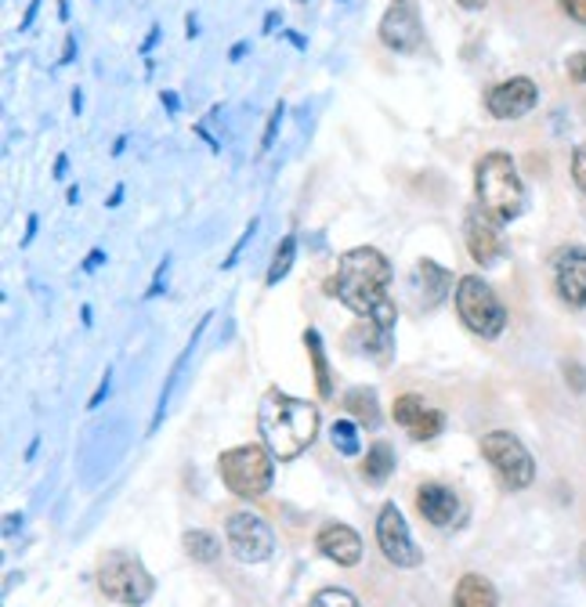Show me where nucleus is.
<instances>
[{"mask_svg":"<svg viewBox=\"0 0 586 607\" xmlns=\"http://www.w3.org/2000/svg\"><path fill=\"white\" fill-rule=\"evenodd\" d=\"M388 285H391V260L377 246H355L341 257L330 290L359 318H373L380 329L391 332L398 307L391 304Z\"/></svg>","mask_w":586,"mask_h":607,"instance_id":"1","label":"nucleus"},{"mask_svg":"<svg viewBox=\"0 0 586 607\" xmlns=\"http://www.w3.org/2000/svg\"><path fill=\"white\" fill-rule=\"evenodd\" d=\"M257 427L276 459H297L319 437V409L312 401L290 398L279 387H268L257 405Z\"/></svg>","mask_w":586,"mask_h":607,"instance_id":"2","label":"nucleus"},{"mask_svg":"<svg viewBox=\"0 0 586 607\" xmlns=\"http://www.w3.org/2000/svg\"><path fill=\"white\" fill-rule=\"evenodd\" d=\"M474 196H478V210H482L489 221L511 224L521 218L525 182L511 152H485V156L474 163Z\"/></svg>","mask_w":586,"mask_h":607,"instance_id":"3","label":"nucleus"},{"mask_svg":"<svg viewBox=\"0 0 586 607\" xmlns=\"http://www.w3.org/2000/svg\"><path fill=\"white\" fill-rule=\"evenodd\" d=\"M272 459L276 456L268 452V445H236V448L221 452L218 474L232 495L257 499L272 488V474H276Z\"/></svg>","mask_w":586,"mask_h":607,"instance_id":"4","label":"nucleus"},{"mask_svg":"<svg viewBox=\"0 0 586 607\" xmlns=\"http://www.w3.org/2000/svg\"><path fill=\"white\" fill-rule=\"evenodd\" d=\"M456 315L460 323L485 340H496L507 329V307L492 293V285L482 276H464L456 282Z\"/></svg>","mask_w":586,"mask_h":607,"instance_id":"5","label":"nucleus"},{"mask_svg":"<svg viewBox=\"0 0 586 607\" xmlns=\"http://www.w3.org/2000/svg\"><path fill=\"white\" fill-rule=\"evenodd\" d=\"M98 590L116 604L142 607L156 593V579L131 553H109L98 568Z\"/></svg>","mask_w":586,"mask_h":607,"instance_id":"6","label":"nucleus"},{"mask_svg":"<svg viewBox=\"0 0 586 607\" xmlns=\"http://www.w3.org/2000/svg\"><path fill=\"white\" fill-rule=\"evenodd\" d=\"M482 456L492 463V470L500 474L511 492H521L536 481V459L511 431H489L482 437Z\"/></svg>","mask_w":586,"mask_h":607,"instance_id":"7","label":"nucleus"},{"mask_svg":"<svg viewBox=\"0 0 586 607\" xmlns=\"http://www.w3.org/2000/svg\"><path fill=\"white\" fill-rule=\"evenodd\" d=\"M380 44L395 55H417L424 47V19H420L417 0H391L380 19Z\"/></svg>","mask_w":586,"mask_h":607,"instance_id":"8","label":"nucleus"},{"mask_svg":"<svg viewBox=\"0 0 586 607\" xmlns=\"http://www.w3.org/2000/svg\"><path fill=\"white\" fill-rule=\"evenodd\" d=\"M377 546H380L384 561L395 568H420V561H424L420 546L413 542V535H409L402 510L395 503H384L377 514Z\"/></svg>","mask_w":586,"mask_h":607,"instance_id":"9","label":"nucleus"},{"mask_svg":"<svg viewBox=\"0 0 586 607\" xmlns=\"http://www.w3.org/2000/svg\"><path fill=\"white\" fill-rule=\"evenodd\" d=\"M225 535H228L232 553H236L243 564H261L276 550L272 528H268L257 514H250V510H239V514H232L228 525H225Z\"/></svg>","mask_w":586,"mask_h":607,"instance_id":"10","label":"nucleus"},{"mask_svg":"<svg viewBox=\"0 0 586 607\" xmlns=\"http://www.w3.org/2000/svg\"><path fill=\"white\" fill-rule=\"evenodd\" d=\"M536 102H539V87L529 77H511L485 94V109L496 120H521L525 113L536 109Z\"/></svg>","mask_w":586,"mask_h":607,"instance_id":"11","label":"nucleus"},{"mask_svg":"<svg viewBox=\"0 0 586 607\" xmlns=\"http://www.w3.org/2000/svg\"><path fill=\"white\" fill-rule=\"evenodd\" d=\"M554 285L569 307H586V246H561L554 254Z\"/></svg>","mask_w":586,"mask_h":607,"instance_id":"12","label":"nucleus"},{"mask_svg":"<svg viewBox=\"0 0 586 607\" xmlns=\"http://www.w3.org/2000/svg\"><path fill=\"white\" fill-rule=\"evenodd\" d=\"M500 224L489 221L482 210H467V221H464V240H467V254L474 257V265L492 268L496 260L503 257V240H500Z\"/></svg>","mask_w":586,"mask_h":607,"instance_id":"13","label":"nucleus"},{"mask_svg":"<svg viewBox=\"0 0 586 607\" xmlns=\"http://www.w3.org/2000/svg\"><path fill=\"white\" fill-rule=\"evenodd\" d=\"M409 290H413L420 307H438L453 290V271L442 268L438 260H417L413 276H409Z\"/></svg>","mask_w":586,"mask_h":607,"instance_id":"14","label":"nucleus"},{"mask_svg":"<svg viewBox=\"0 0 586 607\" xmlns=\"http://www.w3.org/2000/svg\"><path fill=\"white\" fill-rule=\"evenodd\" d=\"M319 553L337 568L362 564V535L351 525H326L319 532Z\"/></svg>","mask_w":586,"mask_h":607,"instance_id":"15","label":"nucleus"},{"mask_svg":"<svg viewBox=\"0 0 586 607\" xmlns=\"http://www.w3.org/2000/svg\"><path fill=\"white\" fill-rule=\"evenodd\" d=\"M417 510L420 517L431 521L435 528H445L453 525L456 517H460V499H456V492L449 485H420L417 488Z\"/></svg>","mask_w":586,"mask_h":607,"instance_id":"16","label":"nucleus"},{"mask_svg":"<svg viewBox=\"0 0 586 607\" xmlns=\"http://www.w3.org/2000/svg\"><path fill=\"white\" fill-rule=\"evenodd\" d=\"M453 607H500V593L485 575H464L453 590Z\"/></svg>","mask_w":586,"mask_h":607,"instance_id":"17","label":"nucleus"},{"mask_svg":"<svg viewBox=\"0 0 586 607\" xmlns=\"http://www.w3.org/2000/svg\"><path fill=\"white\" fill-rule=\"evenodd\" d=\"M348 343L355 351H366V354H373V359H380V362L391 359V332L380 329L373 318H362V323L348 332Z\"/></svg>","mask_w":586,"mask_h":607,"instance_id":"18","label":"nucleus"},{"mask_svg":"<svg viewBox=\"0 0 586 607\" xmlns=\"http://www.w3.org/2000/svg\"><path fill=\"white\" fill-rule=\"evenodd\" d=\"M304 348H308V354H312V369H315V390H319V398H333L330 362H326V351H323V337H319V329H304Z\"/></svg>","mask_w":586,"mask_h":607,"instance_id":"19","label":"nucleus"},{"mask_svg":"<svg viewBox=\"0 0 586 607\" xmlns=\"http://www.w3.org/2000/svg\"><path fill=\"white\" fill-rule=\"evenodd\" d=\"M391 470H395V448L388 442H377L366 452V459H362V478L370 485H384L391 478Z\"/></svg>","mask_w":586,"mask_h":607,"instance_id":"20","label":"nucleus"},{"mask_svg":"<svg viewBox=\"0 0 586 607\" xmlns=\"http://www.w3.org/2000/svg\"><path fill=\"white\" fill-rule=\"evenodd\" d=\"M348 412H351V420H359L362 427H380V405H377V390L373 387H355L348 395Z\"/></svg>","mask_w":586,"mask_h":607,"instance_id":"21","label":"nucleus"},{"mask_svg":"<svg viewBox=\"0 0 586 607\" xmlns=\"http://www.w3.org/2000/svg\"><path fill=\"white\" fill-rule=\"evenodd\" d=\"M185 553H189L196 564H214L221 557V542H218V535H210L203 528L185 532Z\"/></svg>","mask_w":586,"mask_h":607,"instance_id":"22","label":"nucleus"},{"mask_svg":"<svg viewBox=\"0 0 586 607\" xmlns=\"http://www.w3.org/2000/svg\"><path fill=\"white\" fill-rule=\"evenodd\" d=\"M293 257H297V235H283V243H279L276 257H272V265H268L265 282H268V285H279V282H283V279L290 276V268H293Z\"/></svg>","mask_w":586,"mask_h":607,"instance_id":"23","label":"nucleus"},{"mask_svg":"<svg viewBox=\"0 0 586 607\" xmlns=\"http://www.w3.org/2000/svg\"><path fill=\"white\" fill-rule=\"evenodd\" d=\"M442 431H445V416L438 409H424V416L409 427V437H413V442H431V437H438Z\"/></svg>","mask_w":586,"mask_h":607,"instance_id":"24","label":"nucleus"},{"mask_svg":"<svg viewBox=\"0 0 586 607\" xmlns=\"http://www.w3.org/2000/svg\"><path fill=\"white\" fill-rule=\"evenodd\" d=\"M420 416H424V398H420V395H402L395 401V409H391V420L398 427H406V431L420 420Z\"/></svg>","mask_w":586,"mask_h":607,"instance_id":"25","label":"nucleus"},{"mask_svg":"<svg viewBox=\"0 0 586 607\" xmlns=\"http://www.w3.org/2000/svg\"><path fill=\"white\" fill-rule=\"evenodd\" d=\"M330 442L333 448L341 452V456H359V431L351 420H337L333 431H330Z\"/></svg>","mask_w":586,"mask_h":607,"instance_id":"26","label":"nucleus"},{"mask_svg":"<svg viewBox=\"0 0 586 607\" xmlns=\"http://www.w3.org/2000/svg\"><path fill=\"white\" fill-rule=\"evenodd\" d=\"M308 607H359V600H355V593H348L341 586H326L315 593Z\"/></svg>","mask_w":586,"mask_h":607,"instance_id":"27","label":"nucleus"},{"mask_svg":"<svg viewBox=\"0 0 586 607\" xmlns=\"http://www.w3.org/2000/svg\"><path fill=\"white\" fill-rule=\"evenodd\" d=\"M572 182H576V188L586 196V141L572 152Z\"/></svg>","mask_w":586,"mask_h":607,"instance_id":"28","label":"nucleus"},{"mask_svg":"<svg viewBox=\"0 0 586 607\" xmlns=\"http://www.w3.org/2000/svg\"><path fill=\"white\" fill-rule=\"evenodd\" d=\"M279 120H283V102L276 105L272 116H268V124H265V135H261V156L268 149H272V141H276V130H279Z\"/></svg>","mask_w":586,"mask_h":607,"instance_id":"29","label":"nucleus"},{"mask_svg":"<svg viewBox=\"0 0 586 607\" xmlns=\"http://www.w3.org/2000/svg\"><path fill=\"white\" fill-rule=\"evenodd\" d=\"M565 73H569V80L586 83V51H576L565 58Z\"/></svg>","mask_w":586,"mask_h":607,"instance_id":"30","label":"nucleus"},{"mask_svg":"<svg viewBox=\"0 0 586 607\" xmlns=\"http://www.w3.org/2000/svg\"><path fill=\"white\" fill-rule=\"evenodd\" d=\"M565 380H569V387L576 390V395L586 390V369L579 362H565Z\"/></svg>","mask_w":586,"mask_h":607,"instance_id":"31","label":"nucleus"},{"mask_svg":"<svg viewBox=\"0 0 586 607\" xmlns=\"http://www.w3.org/2000/svg\"><path fill=\"white\" fill-rule=\"evenodd\" d=\"M561 11L572 19V22H579V26H586V0H558Z\"/></svg>","mask_w":586,"mask_h":607,"instance_id":"32","label":"nucleus"},{"mask_svg":"<svg viewBox=\"0 0 586 607\" xmlns=\"http://www.w3.org/2000/svg\"><path fill=\"white\" fill-rule=\"evenodd\" d=\"M102 260H105V254H102V249H91V254H87V260H84V271H95V268L102 265Z\"/></svg>","mask_w":586,"mask_h":607,"instance_id":"33","label":"nucleus"},{"mask_svg":"<svg viewBox=\"0 0 586 607\" xmlns=\"http://www.w3.org/2000/svg\"><path fill=\"white\" fill-rule=\"evenodd\" d=\"M160 102L167 105V113H178V94H174V91H163Z\"/></svg>","mask_w":586,"mask_h":607,"instance_id":"34","label":"nucleus"},{"mask_svg":"<svg viewBox=\"0 0 586 607\" xmlns=\"http://www.w3.org/2000/svg\"><path fill=\"white\" fill-rule=\"evenodd\" d=\"M33 232H37V213H30V221H26V235H22V246H30V243H33Z\"/></svg>","mask_w":586,"mask_h":607,"instance_id":"35","label":"nucleus"},{"mask_svg":"<svg viewBox=\"0 0 586 607\" xmlns=\"http://www.w3.org/2000/svg\"><path fill=\"white\" fill-rule=\"evenodd\" d=\"M456 4H460L464 11H482L489 0H456Z\"/></svg>","mask_w":586,"mask_h":607,"instance_id":"36","label":"nucleus"},{"mask_svg":"<svg viewBox=\"0 0 586 607\" xmlns=\"http://www.w3.org/2000/svg\"><path fill=\"white\" fill-rule=\"evenodd\" d=\"M246 47H250V40H239L236 47H232V51H228V58H232V62H239V58L246 55Z\"/></svg>","mask_w":586,"mask_h":607,"instance_id":"37","label":"nucleus"},{"mask_svg":"<svg viewBox=\"0 0 586 607\" xmlns=\"http://www.w3.org/2000/svg\"><path fill=\"white\" fill-rule=\"evenodd\" d=\"M66 166H69V156H66V152H62V156L55 160V177H62V174H66Z\"/></svg>","mask_w":586,"mask_h":607,"instance_id":"38","label":"nucleus"},{"mask_svg":"<svg viewBox=\"0 0 586 607\" xmlns=\"http://www.w3.org/2000/svg\"><path fill=\"white\" fill-rule=\"evenodd\" d=\"M276 22H279V11H268V19H265V33H272V30H276Z\"/></svg>","mask_w":586,"mask_h":607,"instance_id":"39","label":"nucleus"},{"mask_svg":"<svg viewBox=\"0 0 586 607\" xmlns=\"http://www.w3.org/2000/svg\"><path fill=\"white\" fill-rule=\"evenodd\" d=\"M124 199V185H116V192H113V199H109V207H116V202Z\"/></svg>","mask_w":586,"mask_h":607,"instance_id":"40","label":"nucleus"},{"mask_svg":"<svg viewBox=\"0 0 586 607\" xmlns=\"http://www.w3.org/2000/svg\"><path fill=\"white\" fill-rule=\"evenodd\" d=\"M579 561H583V571H586V542H583V550H579Z\"/></svg>","mask_w":586,"mask_h":607,"instance_id":"41","label":"nucleus"}]
</instances>
